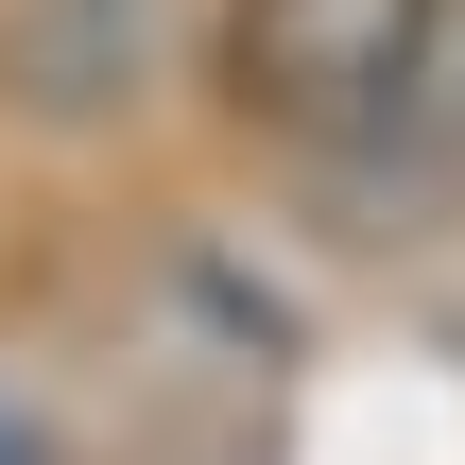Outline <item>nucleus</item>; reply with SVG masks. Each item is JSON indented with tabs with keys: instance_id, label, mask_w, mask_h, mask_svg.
I'll return each mask as SVG.
<instances>
[{
	"instance_id": "nucleus-1",
	"label": "nucleus",
	"mask_w": 465,
	"mask_h": 465,
	"mask_svg": "<svg viewBox=\"0 0 465 465\" xmlns=\"http://www.w3.org/2000/svg\"><path fill=\"white\" fill-rule=\"evenodd\" d=\"M449 0H242V104L311 155H397L431 104Z\"/></svg>"
},
{
	"instance_id": "nucleus-3",
	"label": "nucleus",
	"mask_w": 465,
	"mask_h": 465,
	"mask_svg": "<svg viewBox=\"0 0 465 465\" xmlns=\"http://www.w3.org/2000/svg\"><path fill=\"white\" fill-rule=\"evenodd\" d=\"M414 155L465 190V0H449V52H431V104H414Z\"/></svg>"
},
{
	"instance_id": "nucleus-2",
	"label": "nucleus",
	"mask_w": 465,
	"mask_h": 465,
	"mask_svg": "<svg viewBox=\"0 0 465 465\" xmlns=\"http://www.w3.org/2000/svg\"><path fill=\"white\" fill-rule=\"evenodd\" d=\"M155 52H173L155 0H0V104H17L35 138L138 121V104H155Z\"/></svg>"
}]
</instances>
